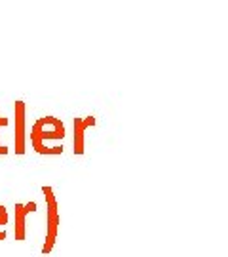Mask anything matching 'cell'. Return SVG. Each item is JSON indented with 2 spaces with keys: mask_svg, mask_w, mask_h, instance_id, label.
Here are the masks:
<instances>
[{
  "mask_svg": "<svg viewBox=\"0 0 228 257\" xmlns=\"http://www.w3.org/2000/svg\"><path fill=\"white\" fill-rule=\"evenodd\" d=\"M67 135V129L63 120L57 117H42L38 118L31 128V145L38 154H63V145H59V141H63Z\"/></svg>",
  "mask_w": 228,
  "mask_h": 257,
  "instance_id": "1",
  "label": "cell"
},
{
  "mask_svg": "<svg viewBox=\"0 0 228 257\" xmlns=\"http://www.w3.org/2000/svg\"><path fill=\"white\" fill-rule=\"evenodd\" d=\"M44 200H46V235H44V244L40 248V254L48 256L52 254L59 236V225H61V215H59V202L55 196L54 189L50 185L42 187Z\"/></svg>",
  "mask_w": 228,
  "mask_h": 257,
  "instance_id": "2",
  "label": "cell"
},
{
  "mask_svg": "<svg viewBox=\"0 0 228 257\" xmlns=\"http://www.w3.org/2000/svg\"><path fill=\"white\" fill-rule=\"evenodd\" d=\"M13 143H15V154H25L27 150V103L23 99L13 101Z\"/></svg>",
  "mask_w": 228,
  "mask_h": 257,
  "instance_id": "3",
  "label": "cell"
},
{
  "mask_svg": "<svg viewBox=\"0 0 228 257\" xmlns=\"http://www.w3.org/2000/svg\"><path fill=\"white\" fill-rule=\"evenodd\" d=\"M38 210V204L34 200L29 202H15L13 206V236L17 242L27 238V217Z\"/></svg>",
  "mask_w": 228,
  "mask_h": 257,
  "instance_id": "4",
  "label": "cell"
},
{
  "mask_svg": "<svg viewBox=\"0 0 228 257\" xmlns=\"http://www.w3.org/2000/svg\"><path fill=\"white\" fill-rule=\"evenodd\" d=\"M97 124V118L93 117H82L73 118V152L75 154H84L86 152V131Z\"/></svg>",
  "mask_w": 228,
  "mask_h": 257,
  "instance_id": "5",
  "label": "cell"
},
{
  "mask_svg": "<svg viewBox=\"0 0 228 257\" xmlns=\"http://www.w3.org/2000/svg\"><path fill=\"white\" fill-rule=\"evenodd\" d=\"M8 221H10V214H8L6 206H4V204H0V242L8 238V231H6Z\"/></svg>",
  "mask_w": 228,
  "mask_h": 257,
  "instance_id": "6",
  "label": "cell"
},
{
  "mask_svg": "<svg viewBox=\"0 0 228 257\" xmlns=\"http://www.w3.org/2000/svg\"><path fill=\"white\" fill-rule=\"evenodd\" d=\"M8 124H10V118H6L4 115H0V128H6ZM8 152H10V149L0 141V154H8Z\"/></svg>",
  "mask_w": 228,
  "mask_h": 257,
  "instance_id": "7",
  "label": "cell"
}]
</instances>
